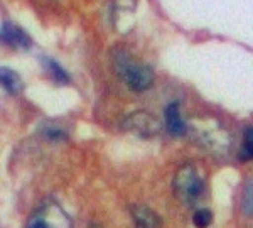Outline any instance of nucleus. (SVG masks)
<instances>
[{"label": "nucleus", "instance_id": "f257e3e1", "mask_svg": "<svg viewBox=\"0 0 253 228\" xmlns=\"http://www.w3.org/2000/svg\"><path fill=\"white\" fill-rule=\"evenodd\" d=\"M113 68L122 81L133 91H145L154 85V71L150 66L138 63L124 51H117L113 54Z\"/></svg>", "mask_w": 253, "mask_h": 228}, {"label": "nucleus", "instance_id": "f03ea898", "mask_svg": "<svg viewBox=\"0 0 253 228\" xmlns=\"http://www.w3.org/2000/svg\"><path fill=\"white\" fill-rule=\"evenodd\" d=\"M172 189L179 201L184 205H193L205 193V181L201 179L193 164H184L175 173Z\"/></svg>", "mask_w": 253, "mask_h": 228}, {"label": "nucleus", "instance_id": "7ed1b4c3", "mask_svg": "<svg viewBox=\"0 0 253 228\" xmlns=\"http://www.w3.org/2000/svg\"><path fill=\"white\" fill-rule=\"evenodd\" d=\"M26 228H71V220L58 203L46 201L32 211Z\"/></svg>", "mask_w": 253, "mask_h": 228}, {"label": "nucleus", "instance_id": "20e7f679", "mask_svg": "<svg viewBox=\"0 0 253 228\" xmlns=\"http://www.w3.org/2000/svg\"><path fill=\"white\" fill-rule=\"evenodd\" d=\"M124 129L132 134H137L138 137H154L161 132V124L147 112H135L130 117H126L124 122Z\"/></svg>", "mask_w": 253, "mask_h": 228}, {"label": "nucleus", "instance_id": "39448f33", "mask_svg": "<svg viewBox=\"0 0 253 228\" xmlns=\"http://www.w3.org/2000/svg\"><path fill=\"white\" fill-rule=\"evenodd\" d=\"M0 43L14 49H29L32 46L29 34L12 22H5L0 27Z\"/></svg>", "mask_w": 253, "mask_h": 228}, {"label": "nucleus", "instance_id": "423d86ee", "mask_svg": "<svg viewBox=\"0 0 253 228\" xmlns=\"http://www.w3.org/2000/svg\"><path fill=\"white\" fill-rule=\"evenodd\" d=\"M135 228H161L162 218L154 210H150L145 205H132L130 206Z\"/></svg>", "mask_w": 253, "mask_h": 228}, {"label": "nucleus", "instance_id": "0eeeda50", "mask_svg": "<svg viewBox=\"0 0 253 228\" xmlns=\"http://www.w3.org/2000/svg\"><path fill=\"white\" fill-rule=\"evenodd\" d=\"M166 127L167 132L174 137H181L186 134V122L181 117V110H179L177 101L167 105L166 108Z\"/></svg>", "mask_w": 253, "mask_h": 228}, {"label": "nucleus", "instance_id": "6e6552de", "mask_svg": "<svg viewBox=\"0 0 253 228\" xmlns=\"http://www.w3.org/2000/svg\"><path fill=\"white\" fill-rule=\"evenodd\" d=\"M0 87L10 95H17L22 91V80L10 68H0Z\"/></svg>", "mask_w": 253, "mask_h": 228}, {"label": "nucleus", "instance_id": "1a4fd4ad", "mask_svg": "<svg viewBox=\"0 0 253 228\" xmlns=\"http://www.w3.org/2000/svg\"><path fill=\"white\" fill-rule=\"evenodd\" d=\"M42 61V66H44V70H46L47 73V76L51 78L52 81H56V83H59V85H66L69 83V76H68V73L63 70V68L59 66L56 61H52V59H49V58H42L41 59Z\"/></svg>", "mask_w": 253, "mask_h": 228}, {"label": "nucleus", "instance_id": "9d476101", "mask_svg": "<svg viewBox=\"0 0 253 228\" xmlns=\"http://www.w3.org/2000/svg\"><path fill=\"white\" fill-rule=\"evenodd\" d=\"M213 222V213L211 210H206V208H201V210H196V213L193 215V223L194 227L198 228H208Z\"/></svg>", "mask_w": 253, "mask_h": 228}, {"label": "nucleus", "instance_id": "9b49d317", "mask_svg": "<svg viewBox=\"0 0 253 228\" xmlns=\"http://www.w3.org/2000/svg\"><path fill=\"white\" fill-rule=\"evenodd\" d=\"M253 134H252V127H247L243 136V145H242V152H240V157L242 161H250L252 154H253Z\"/></svg>", "mask_w": 253, "mask_h": 228}, {"label": "nucleus", "instance_id": "f8f14e48", "mask_svg": "<svg viewBox=\"0 0 253 228\" xmlns=\"http://www.w3.org/2000/svg\"><path fill=\"white\" fill-rule=\"evenodd\" d=\"M44 136H46V139L49 140H66V132L61 129H54V127H47L44 130Z\"/></svg>", "mask_w": 253, "mask_h": 228}, {"label": "nucleus", "instance_id": "ddd939ff", "mask_svg": "<svg viewBox=\"0 0 253 228\" xmlns=\"http://www.w3.org/2000/svg\"><path fill=\"white\" fill-rule=\"evenodd\" d=\"M243 211H245V215H252V182L247 186V189H245V196H243Z\"/></svg>", "mask_w": 253, "mask_h": 228}]
</instances>
